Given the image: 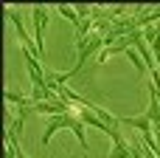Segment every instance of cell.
<instances>
[{
	"label": "cell",
	"instance_id": "5b68a950",
	"mask_svg": "<svg viewBox=\"0 0 160 158\" xmlns=\"http://www.w3.org/2000/svg\"><path fill=\"white\" fill-rule=\"evenodd\" d=\"M107 158H135L132 155V144L124 139V141H115L112 144V150L107 153Z\"/></svg>",
	"mask_w": 160,
	"mask_h": 158
},
{
	"label": "cell",
	"instance_id": "52a82bcc",
	"mask_svg": "<svg viewBox=\"0 0 160 158\" xmlns=\"http://www.w3.org/2000/svg\"><path fill=\"white\" fill-rule=\"evenodd\" d=\"M124 54H127V59H129V62L135 65V71H138V74H146V62L141 59V54H138L135 48H127Z\"/></svg>",
	"mask_w": 160,
	"mask_h": 158
},
{
	"label": "cell",
	"instance_id": "3957f363",
	"mask_svg": "<svg viewBox=\"0 0 160 158\" xmlns=\"http://www.w3.org/2000/svg\"><path fill=\"white\" fill-rule=\"evenodd\" d=\"M70 116H73V113H68V116H51V119H48L45 133H42V147H51V139H53L59 130H65V127L70 124Z\"/></svg>",
	"mask_w": 160,
	"mask_h": 158
},
{
	"label": "cell",
	"instance_id": "9c48e42d",
	"mask_svg": "<svg viewBox=\"0 0 160 158\" xmlns=\"http://www.w3.org/2000/svg\"><path fill=\"white\" fill-rule=\"evenodd\" d=\"M6 158H17V153H14V144H8V141H6Z\"/></svg>",
	"mask_w": 160,
	"mask_h": 158
},
{
	"label": "cell",
	"instance_id": "277c9868",
	"mask_svg": "<svg viewBox=\"0 0 160 158\" xmlns=\"http://www.w3.org/2000/svg\"><path fill=\"white\" fill-rule=\"evenodd\" d=\"M121 127H135V130H141V133H149V130H152V122H149V116L143 113V116H135V119H121Z\"/></svg>",
	"mask_w": 160,
	"mask_h": 158
},
{
	"label": "cell",
	"instance_id": "6da1fadb",
	"mask_svg": "<svg viewBox=\"0 0 160 158\" xmlns=\"http://www.w3.org/2000/svg\"><path fill=\"white\" fill-rule=\"evenodd\" d=\"M31 17H34V42H37L39 59H42V57H45L42 34H45V28H48V23H51V8H48V6H34V8H31Z\"/></svg>",
	"mask_w": 160,
	"mask_h": 158
},
{
	"label": "cell",
	"instance_id": "8992f818",
	"mask_svg": "<svg viewBox=\"0 0 160 158\" xmlns=\"http://www.w3.org/2000/svg\"><path fill=\"white\" fill-rule=\"evenodd\" d=\"M56 11H59V14L65 17V20H70V23H73V28H76V25L82 23V17H79L76 6H68V3H59V6H56Z\"/></svg>",
	"mask_w": 160,
	"mask_h": 158
},
{
	"label": "cell",
	"instance_id": "ba28073f",
	"mask_svg": "<svg viewBox=\"0 0 160 158\" xmlns=\"http://www.w3.org/2000/svg\"><path fill=\"white\" fill-rule=\"evenodd\" d=\"M6 141H8V144H14V153H17V158H28V155H22L20 141H17V136H14V130H11V127H6Z\"/></svg>",
	"mask_w": 160,
	"mask_h": 158
},
{
	"label": "cell",
	"instance_id": "7a4b0ae2",
	"mask_svg": "<svg viewBox=\"0 0 160 158\" xmlns=\"http://www.w3.org/2000/svg\"><path fill=\"white\" fill-rule=\"evenodd\" d=\"M6 14H8V20L14 23V28H17V40H20V45L25 48V51H31L37 59H39V48H37V42H34V37H28V31H25V25H22V17L14 11V8H6Z\"/></svg>",
	"mask_w": 160,
	"mask_h": 158
}]
</instances>
